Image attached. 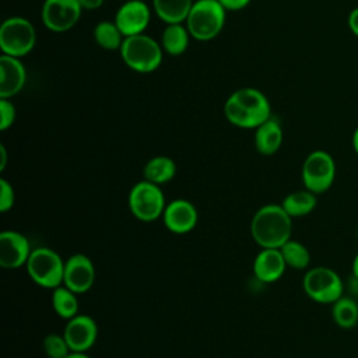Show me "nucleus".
I'll use <instances>...</instances> for the list:
<instances>
[{"label":"nucleus","mask_w":358,"mask_h":358,"mask_svg":"<svg viewBox=\"0 0 358 358\" xmlns=\"http://www.w3.org/2000/svg\"><path fill=\"white\" fill-rule=\"evenodd\" d=\"M224 115L236 127L256 129L271 117V106L260 90L245 87L228 96L224 103Z\"/></svg>","instance_id":"f257e3e1"},{"label":"nucleus","mask_w":358,"mask_h":358,"mask_svg":"<svg viewBox=\"0 0 358 358\" xmlns=\"http://www.w3.org/2000/svg\"><path fill=\"white\" fill-rule=\"evenodd\" d=\"M253 241L262 249H280L292 235V218L281 204L262 206L250 221Z\"/></svg>","instance_id":"f03ea898"},{"label":"nucleus","mask_w":358,"mask_h":358,"mask_svg":"<svg viewBox=\"0 0 358 358\" xmlns=\"http://www.w3.org/2000/svg\"><path fill=\"white\" fill-rule=\"evenodd\" d=\"M119 50L124 64L137 73H152L162 62V46L145 34L126 36Z\"/></svg>","instance_id":"7ed1b4c3"},{"label":"nucleus","mask_w":358,"mask_h":358,"mask_svg":"<svg viewBox=\"0 0 358 358\" xmlns=\"http://www.w3.org/2000/svg\"><path fill=\"white\" fill-rule=\"evenodd\" d=\"M225 8L218 0H196L186 18V28L197 41H211L225 24Z\"/></svg>","instance_id":"20e7f679"},{"label":"nucleus","mask_w":358,"mask_h":358,"mask_svg":"<svg viewBox=\"0 0 358 358\" xmlns=\"http://www.w3.org/2000/svg\"><path fill=\"white\" fill-rule=\"evenodd\" d=\"M64 260L62 256L46 246L32 249V253L27 262V273L29 278L39 287L55 289L63 285Z\"/></svg>","instance_id":"39448f33"},{"label":"nucleus","mask_w":358,"mask_h":358,"mask_svg":"<svg viewBox=\"0 0 358 358\" xmlns=\"http://www.w3.org/2000/svg\"><path fill=\"white\" fill-rule=\"evenodd\" d=\"M127 206L133 217L138 221L154 222L162 218L166 200L159 185L143 179L130 189Z\"/></svg>","instance_id":"423d86ee"},{"label":"nucleus","mask_w":358,"mask_h":358,"mask_svg":"<svg viewBox=\"0 0 358 358\" xmlns=\"http://www.w3.org/2000/svg\"><path fill=\"white\" fill-rule=\"evenodd\" d=\"M302 288L309 299L323 305H331L344 295V282L340 274L324 266L309 268L302 278Z\"/></svg>","instance_id":"0eeeda50"},{"label":"nucleus","mask_w":358,"mask_h":358,"mask_svg":"<svg viewBox=\"0 0 358 358\" xmlns=\"http://www.w3.org/2000/svg\"><path fill=\"white\" fill-rule=\"evenodd\" d=\"M301 178L305 189L315 194L327 192L336 179V161L333 155L324 150H315L306 155Z\"/></svg>","instance_id":"6e6552de"},{"label":"nucleus","mask_w":358,"mask_h":358,"mask_svg":"<svg viewBox=\"0 0 358 358\" xmlns=\"http://www.w3.org/2000/svg\"><path fill=\"white\" fill-rule=\"evenodd\" d=\"M36 43V32L32 22L24 17H10L0 27V49L3 55L22 57Z\"/></svg>","instance_id":"1a4fd4ad"},{"label":"nucleus","mask_w":358,"mask_h":358,"mask_svg":"<svg viewBox=\"0 0 358 358\" xmlns=\"http://www.w3.org/2000/svg\"><path fill=\"white\" fill-rule=\"evenodd\" d=\"M80 0H45L41 10L43 25L53 32L71 29L81 17Z\"/></svg>","instance_id":"9d476101"},{"label":"nucleus","mask_w":358,"mask_h":358,"mask_svg":"<svg viewBox=\"0 0 358 358\" xmlns=\"http://www.w3.org/2000/svg\"><path fill=\"white\" fill-rule=\"evenodd\" d=\"M31 253V243L24 234L14 229L0 234V266L3 268L15 270L27 266Z\"/></svg>","instance_id":"9b49d317"},{"label":"nucleus","mask_w":358,"mask_h":358,"mask_svg":"<svg viewBox=\"0 0 358 358\" xmlns=\"http://www.w3.org/2000/svg\"><path fill=\"white\" fill-rule=\"evenodd\" d=\"M94 281L95 267L87 255L74 253L66 260L63 285L80 295L90 291L94 285Z\"/></svg>","instance_id":"f8f14e48"},{"label":"nucleus","mask_w":358,"mask_h":358,"mask_svg":"<svg viewBox=\"0 0 358 358\" xmlns=\"http://www.w3.org/2000/svg\"><path fill=\"white\" fill-rule=\"evenodd\" d=\"M199 221V213L194 204L186 199H175L166 203L162 222L165 228L176 235L192 232Z\"/></svg>","instance_id":"ddd939ff"},{"label":"nucleus","mask_w":358,"mask_h":358,"mask_svg":"<svg viewBox=\"0 0 358 358\" xmlns=\"http://www.w3.org/2000/svg\"><path fill=\"white\" fill-rule=\"evenodd\" d=\"M63 336L73 352H87L98 337L96 322L88 315L78 313L67 320Z\"/></svg>","instance_id":"4468645a"},{"label":"nucleus","mask_w":358,"mask_h":358,"mask_svg":"<svg viewBox=\"0 0 358 358\" xmlns=\"http://www.w3.org/2000/svg\"><path fill=\"white\" fill-rule=\"evenodd\" d=\"M151 18V11L143 0H127L123 3L115 15V24L123 36L144 34Z\"/></svg>","instance_id":"2eb2a0df"},{"label":"nucleus","mask_w":358,"mask_h":358,"mask_svg":"<svg viewBox=\"0 0 358 358\" xmlns=\"http://www.w3.org/2000/svg\"><path fill=\"white\" fill-rule=\"evenodd\" d=\"M27 70L20 57L0 56V98H13L25 85Z\"/></svg>","instance_id":"dca6fc26"},{"label":"nucleus","mask_w":358,"mask_h":358,"mask_svg":"<svg viewBox=\"0 0 358 358\" xmlns=\"http://www.w3.org/2000/svg\"><path fill=\"white\" fill-rule=\"evenodd\" d=\"M253 274L264 284L280 280L287 268V263L280 249H262L253 260Z\"/></svg>","instance_id":"f3484780"},{"label":"nucleus","mask_w":358,"mask_h":358,"mask_svg":"<svg viewBox=\"0 0 358 358\" xmlns=\"http://www.w3.org/2000/svg\"><path fill=\"white\" fill-rule=\"evenodd\" d=\"M282 127L275 119H268L255 129V147L263 155L275 154L282 144Z\"/></svg>","instance_id":"a211bd4d"},{"label":"nucleus","mask_w":358,"mask_h":358,"mask_svg":"<svg viewBox=\"0 0 358 358\" xmlns=\"http://www.w3.org/2000/svg\"><path fill=\"white\" fill-rule=\"evenodd\" d=\"M176 164L172 158L165 155H157L148 159L143 168V178L155 185H164L171 182L176 175Z\"/></svg>","instance_id":"6ab92c4d"},{"label":"nucleus","mask_w":358,"mask_h":358,"mask_svg":"<svg viewBox=\"0 0 358 358\" xmlns=\"http://www.w3.org/2000/svg\"><path fill=\"white\" fill-rule=\"evenodd\" d=\"M282 208L291 218H299L310 214L317 206V194L312 193L308 189L295 190L288 193L282 201Z\"/></svg>","instance_id":"aec40b11"},{"label":"nucleus","mask_w":358,"mask_h":358,"mask_svg":"<svg viewBox=\"0 0 358 358\" xmlns=\"http://www.w3.org/2000/svg\"><path fill=\"white\" fill-rule=\"evenodd\" d=\"M193 3V0H152V7L166 25L182 24L186 21Z\"/></svg>","instance_id":"412c9836"},{"label":"nucleus","mask_w":358,"mask_h":358,"mask_svg":"<svg viewBox=\"0 0 358 358\" xmlns=\"http://www.w3.org/2000/svg\"><path fill=\"white\" fill-rule=\"evenodd\" d=\"M190 34L182 24H168L162 32L161 46L171 56H179L185 53L189 46Z\"/></svg>","instance_id":"4be33fe9"},{"label":"nucleus","mask_w":358,"mask_h":358,"mask_svg":"<svg viewBox=\"0 0 358 358\" xmlns=\"http://www.w3.org/2000/svg\"><path fill=\"white\" fill-rule=\"evenodd\" d=\"M331 317L334 323L344 330L352 329L358 323V303L351 296H340L331 303Z\"/></svg>","instance_id":"5701e85b"},{"label":"nucleus","mask_w":358,"mask_h":358,"mask_svg":"<svg viewBox=\"0 0 358 358\" xmlns=\"http://www.w3.org/2000/svg\"><path fill=\"white\" fill-rule=\"evenodd\" d=\"M78 294L69 289L66 285H59L52 289V308L62 319H71L78 315Z\"/></svg>","instance_id":"b1692460"},{"label":"nucleus","mask_w":358,"mask_h":358,"mask_svg":"<svg viewBox=\"0 0 358 358\" xmlns=\"http://www.w3.org/2000/svg\"><path fill=\"white\" fill-rule=\"evenodd\" d=\"M94 39L98 46L106 50H117L123 43V34L115 21H101L94 28Z\"/></svg>","instance_id":"393cba45"},{"label":"nucleus","mask_w":358,"mask_h":358,"mask_svg":"<svg viewBox=\"0 0 358 358\" xmlns=\"http://www.w3.org/2000/svg\"><path fill=\"white\" fill-rule=\"evenodd\" d=\"M287 267L295 270H305L310 264V252L299 241L289 239L280 248Z\"/></svg>","instance_id":"a878e982"},{"label":"nucleus","mask_w":358,"mask_h":358,"mask_svg":"<svg viewBox=\"0 0 358 358\" xmlns=\"http://www.w3.org/2000/svg\"><path fill=\"white\" fill-rule=\"evenodd\" d=\"M42 348L49 358H66L71 352L63 333L46 334L42 341Z\"/></svg>","instance_id":"bb28decb"},{"label":"nucleus","mask_w":358,"mask_h":358,"mask_svg":"<svg viewBox=\"0 0 358 358\" xmlns=\"http://www.w3.org/2000/svg\"><path fill=\"white\" fill-rule=\"evenodd\" d=\"M15 203V192L13 185L1 178L0 179V213H7L14 207Z\"/></svg>","instance_id":"cd10ccee"},{"label":"nucleus","mask_w":358,"mask_h":358,"mask_svg":"<svg viewBox=\"0 0 358 358\" xmlns=\"http://www.w3.org/2000/svg\"><path fill=\"white\" fill-rule=\"evenodd\" d=\"M15 106L7 98H0V130L10 129L15 122Z\"/></svg>","instance_id":"c85d7f7f"},{"label":"nucleus","mask_w":358,"mask_h":358,"mask_svg":"<svg viewBox=\"0 0 358 358\" xmlns=\"http://www.w3.org/2000/svg\"><path fill=\"white\" fill-rule=\"evenodd\" d=\"M221 3V6L225 8V10H229V11H238V10H242L245 8L250 0H218Z\"/></svg>","instance_id":"c756f323"},{"label":"nucleus","mask_w":358,"mask_h":358,"mask_svg":"<svg viewBox=\"0 0 358 358\" xmlns=\"http://www.w3.org/2000/svg\"><path fill=\"white\" fill-rule=\"evenodd\" d=\"M347 25H348L351 34L358 38V7H355L350 11L348 18H347Z\"/></svg>","instance_id":"7c9ffc66"},{"label":"nucleus","mask_w":358,"mask_h":358,"mask_svg":"<svg viewBox=\"0 0 358 358\" xmlns=\"http://www.w3.org/2000/svg\"><path fill=\"white\" fill-rule=\"evenodd\" d=\"M83 10H96L103 4V0H80Z\"/></svg>","instance_id":"2f4dec72"},{"label":"nucleus","mask_w":358,"mask_h":358,"mask_svg":"<svg viewBox=\"0 0 358 358\" xmlns=\"http://www.w3.org/2000/svg\"><path fill=\"white\" fill-rule=\"evenodd\" d=\"M0 154H1V161H0V171H4L6 164H7V151L4 145H0Z\"/></svg>","instance_id":"473e14b6"},{"label":"nucleus","mask_w":358,"mask_h":358,"mask_svg":"<svg viewBox=\"0 0 358 358\" xmlns=\"http://www.w3.org/2000/svg\"><path fill=\"white\" fill-rule=\"evenodd\" d=\"M351 144H352V148L355 151V154L358 155V126L355 127L354 133H352V137H351Z\"/></svg>","instance_id":"72a5a7b5"},{"label":"nucleus","mask_w":358,"mask_h":358,"mask_svg":"<svg viewBox=\"0 0 358 358\" xmlns=\"http://www.w3.org/2000/svg\"><path fill=\"white\" fill-rule=\"evenodd\" d=\"M351 268H352V275L358 280V252H357V255H355V256H354V259H352Z\"/></svg>","instance_id":"f704fd0d"},{"label":"nucleus","mask_w":358,"mask_h":358,"mask_svg":"<svg viewBox=\"0 0 358 358\" xmlns=\"http://www.w3.org/2000/svg\"><path fill=\"white\" fill-rule=\"evenodd\" d=\"M66 358H91L87 352H70Z\"/></svg>","instance_id":"c9c22d12"},{"label":"nucleus","mask_w":358,"mask_h":358,"mask_svg":"<svg viewBox=\"0 0 358 358\" xmlns=\"http://www.w3.org/2000/svg\"><path fill=\"white\" fill-rule=\"evenodd\" d=\"M357 238H358V228H357Z\"/></svg>","instance_id":"e433bc0d"}]
</instances>
